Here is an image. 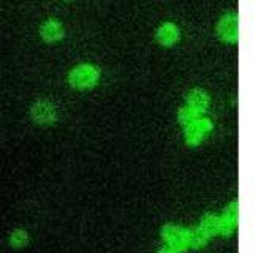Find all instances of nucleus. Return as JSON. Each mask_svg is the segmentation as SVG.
Returning <instances> with one entry per match:
<instances>
[{
  "mask_svg": "<svg viewBox=\"0 0 253 253\" xmlns=\"http://www.w3.org/2000/svg\"><path fill=\"white\" fill-rule=\"evenodd\" d=\"M179 38V30L172 26V24H165L157 32V40L165 46H169L172 43H176Z\"/></svg>",
  "mask_w": 253,
  "mask_h": 253,
  "instance_id": "7",
  "label": "nucleus"
},
{
  "mask_svg": "<svg viewBox=\"0 0 253 253\" xmlns=\"http://www.w3.org/2000/svg\"><path fill=\"white\" fill-rule=\"evenodd\" d=\"M187 101H188V108H192L195 113H198V111H204L208 108L209 98L203 90H193L187 97Z\"/></svg>",
  "mask_w": 253,
  "mask_h": 253,
  "instance_id": "8",
  "label": "nucleus"
},
{
  "mask_svg": "<svg viewBox=\"0 0 253 253\" xmlns=\"http://www.w3.org/2000/svg\"><path fill=\"white\" fill-rule=\"evenodd\" d=\"M40 34H42V38L44 40V42L52 43V42H57V40L62 38L63 29L57 21H46L42 26Z\"/></svg>",
  "mask_w": 253,
  "mask_h": 253,
  "instance_id": "6",
  "label": "nucleus"
},
{
  "mask_svg": "<svg viewBox=\"0 0 253 253\" xmlns=\"http://www.w3.org/2000/svg\"><path fill=\"white\" fill-rule=\"evenodd\" d=\"M30 116L40 125H49L55 121V108L49 101H37L30 109Z\"/></svg>",
  "mask_w": 253,
  "mask_h": 253,
  "instance_id": "3",
  "label": "nucleus"
},
{
  "mask_svg": "<svg viewBox=\"0 0 253 253\" xmlns=\"http://www.w3.org/2000/svg\"><path fill=\"white\" fill-rule=\"evenodd\" d=\"M27 242H29V234L26 231H22V229H18V231H14L10 236V244L16 249L24 247V245H27Z\"/></svg>",
  "mask_w": 253,
  "mask_h": 253,
  "instance_id": "11",
  "label": "nucleus"
},
{
  "mask_svg": "<svg viewBox=\"0 0 253 253\" xmlns=\"http://www.w3.org/2000/svg\"><path fill=\"white\" fill-rule=\"evenodd\" d=\"M196 121V113L192 108H182L179 113V122L184 125H190L192 122Z\"/></svg>",
  "mask_w": 253,
  "mask_h": 253,
  "instance_id": "12",
  "label": "nucleus"
},
{
  "mask_svg": "<svg viewBox=\"0 0 253 253\" xmlns=\"http://www.w3.org/2000/svg\"><path fill=\"white\" fill-rule=\"evenodd\" d=\"M162 236H163V239L168 242V245H169L172 250L177 252V250L187 249L188 237H187V233L182 228L174 226V225H168V226L163 228Z\"/></svg>",
  "mask_w": 253,
  "mask_h": 253,
  "instance_id": "2",
  "label": "nucleus"
},
{
  "mask_svg": "<svg viewBox=\"0 0 253 253\" xmlns=\"http://www.w3.org/2000/svg\"><path fill=\"white\" fill-rule=\"evenodd\" d=\"M201 229L206 234L218 233V218L213 215H206L201 221Z\"/></svg>",
  "mask_w": 253,
  "mask_h": 253,
  "instance_id": "10",
  "label": "nucleus"
},
{
  "mask_svg": "<svg viewBox=\"0 0 253 253\" xmlns=\"http://www.w3.org/2000/svg\"><path fill=\"white\" fill-rule=\"evenodd\" d=\"M160 253H177L176 250H172V249H165V250H162Z\"/></svg>",
  "mask_w": 253,
  "mask_h": 253,
  "instance_id": "15",
  "label": "nucleus"
},
{
  "mask_svg": "<svg viewBox=\"0 0 253 253\" xmlns=\"http://www.w3.org/2000/svg\"><path fill=\"white\" fill-rule=\"evenodd\" d=\"M237 215H239V209H237V203H233L229 208L226 209V213H225V218H228L229 221H233L236 223L237 221Z\"/></svg>",
  "mask_w": 253,
  "mask_h": 253,
  "instance_id": "14",
  "label": "nucleus"
},
{
  "mask_svg": "<svg viewBox=\"0 0 253 253\" xmlns=\"http://www.w3.org/2000/svg\"><path fill=\"white\" fill-rule=\"evenodd\" d=\"M211 130V122L206 119H196L195 122H192L187 128V144L196 146L198 142H201L204 138V134Z\"/></svg>",
  "mask_w": 253,
  "mask_h": 253,
  "instance_id": "5",
  "label": "nucleus"
},
{
  "mask_svg": "<svg viewBox=\"0 0 253 253\" xmlns=\"http://www.w3.org/2000/svg\"><path fill=\"white\" fill-rule=\"evenodd\" d=\"M98 79L97 70L90 65H79L70 73V83L76 89H89Z\"/></svg>",
  "mask_w": 253,
  "mask_h": 253,
  "instance_id": "1",
  "label": "nucleus"
},
{
  "mask_svg": "<svg viewBox=\"0 0 253 253\" xmlns=\"http://www.w3.org/2000/svg\"><path fill=\"white\" fill-rule=\"evenodd\" d=\"M218 35L225 42H236L239 37V21L236 14H226L218 22Z\"/></svg>",
  "mask_w": 253,
  "mask_h": 253,
  "instance_id": "4",
  "label": "nucleus"
},
{
  "mask_svg": "<svg viewBox=\"0 0 253 253\" xmlns=\"http://www.w3.org/2000/svg\"><path fill=\"white\" fill-rule=\"evenodd\" d=\"M187 237H188L190 245L195 247V249H201V247H204L206 244H208V234H206L201 228L192 229L190 234H187Z\"/></svg>",
  "mask_w": 253,
  "mask_h": 253,
  "instance_id": "9",
  "label": "nucleus"
},
{
  "mask_svg": "<svg viewBox=\"0 0 253 253\" xmlns=\"http://www.w3.org/2000/svg\"><path fill=\"white\" fill-rule=\"evenodd\" d=\"M233 226H234V223H233V221H229L228 218L218 220V233L220 234H223V236L231 234L233 233Z\"/></svg>",
  "mask_w": 253,
  "mask_h": 253,
  "instance_id": "13",
  "label": "nucleus"
}]
</instances>
